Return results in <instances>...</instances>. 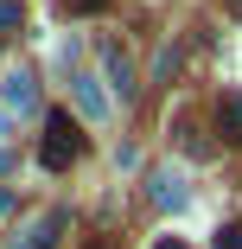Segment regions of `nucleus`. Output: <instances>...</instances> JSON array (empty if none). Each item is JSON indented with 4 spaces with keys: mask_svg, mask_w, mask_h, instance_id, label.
<instances>
[{
    "mask_svg": "<svg viewBox=\"0 0 242 249\" xmlns=\"http://www.w3.org/2000/svg\"><path fill=\"white\" fill-rule=\"evenodd\" d=\"M77 154H83L77 122H70V115H51V122H45V141H38V160H45V166H70Z\"/></svg>",
    "mask_w": 242,
    "mask_h": 249,
    "instance_id": "obj_1",
    "label": "nucleus"
},
{
    "mask_svg": "<svg viewBox=\"0 0 242 249\" xmlns=\"http://www.w3.org/2000/svg\"><path fill=\"white\" fill-rule=\"evenodd\" d=\"M217 134L242 141V96H223V103H217Z\"/></svg>",
    "mask_w": 242,
    "mask_h": 249,
    "instance_id": "obj_2",
    "label": "nucleus"
},
{
    "mask_svg": "<svg viewBox=\"0 0 242 249\" xmlns=\"http://www.w3.org/2000/svg\"><path fill=\"white\" fill-rule=\"evenodd\" d=\"M153 205H166V211L185 205V179H178V173H160V179H153Z\"/></svg>",
    "mask_w": 242,
    "mask_h": 249,
    "instance_id": "obj_3",
    "label": "nucleus"
},
{
    "mask_svg": "<svg viewBox=\"0 0 242 249\" xmlns=\"http://www.w3.org/2000/svg\"><path fill=\"white\" fill-rule=\"evenodd\" d=\"M102 58H109V77H115V89H121V96H134V64H128V58L115 52V45H109Z\"/></svg>",
    "mask_w": 242,
    "mask_h": 249,
    "instance_id": "obj_4",
    "label": "nucleus"
},
{
    "mask_svg": "<svg viewBox=\"0 0 242 249\" xmlns=\"http://www.w3.org/2000/svg\"><path fill=\"white\" fill-rule=\"evenodd\" d=\"M77 96H83V109H96V115L109 109V103H102V89H96V77H83V83H77Z\"/></svg>",
    "mask_w": 242,
    "mask_h": 249,
    "instance_id": "obj_5",
    "label": "nucleus"
},
{
    "mask_svg": "<svg viewBox=\"0 0 242 249\" xmlns=\"http://www.w3.org/2000/svg\"><path fill=\"white\" fill-rule=\"evenodd\" d=\"M7 96L26 109V103H32V77H26V71H19V77H7Z\"/></svg>",
    "mask_w": 242,
    "mask_h": 249,
    "instance_id": "obj_6",
    "label": "nucleus"
},
{
    "mask_svg": "<svg viewBox=\"0 0 242 249\" xmlns=\"http://www.w3.org/2000/svg\"><path fill=\"white\" fill-rule=\"evenodd\" d=\"M7 26H19V7H13V0H0V32H7Z\"/></svg>",
    "mask_w": 242,
    "mask_h": 249,
    "instance_id": "obj_7",
    "label": "nucleus"
},
{
    "mask_svg": "<svg viewBox=\"0 0 242 249\" xmlns=\"http://www.w3.org/2000/svg\"><path fill=\"white\" fill-rule=\"evenodd\" d=\"M217 249H242V230H217Z\"/></svg>",
    "mask_w": 242,
    "mask_h": 249,
    "instance_id": "obj_8",
    "label": "nucleus"
},
{
    "mask_svg": "<svg viewBox=\"0 0 242 249\" xmlns=\"http://www.w3.org/2000/svg\"><path fill=\"white\" fill-rule=\"evenodd\" d=\"M70 13H96V7H109V0H64Z\"/></svg>",
    "mask_w": 242,
    "mask_h": 249,
    "instance_id": "obj_9",
    "label": "nucleus"
},
{
    "mask_svg": "<svg viewBox=\"0 0 242 249\" xmlns=\"http://www.w3.org/2000/svg\"><path fill=\"white\" fill-rule=\"evenodd\" d=\"M89 249H115V243H109V236H96V243H89Z\"/></svg>",
    "mask_w": 242,
    "mask_h": 249,
    "instance_id": "obj_10",
    "label": "nucleus"
},
{
    "mask_svg": "<svg viewBox=\"0 0 242 249\" xmlns=\"http://www.w3.org/2000/svg\"><path fill=\"white\" fill-rule=\"evenodd\" d=\"M160 249H185V243H178V236H166V243H160Z\"/></svg>",
    "mask_w": 242,
    "mask_h": 249,
    "instance_id": "obj_11",
    "label": "nucleus"
},
{
    "mask_svg": "<svg viewBox=\"0 0 242 249\" xmlns=\"http://www.w3.org/2000/svg\"><path fill=\"white\" fill-rule=\"evenodd\" d=\"M229 7H236V13H242V0H229Z\"/></svg>",
    "mask_w": 242,
    "mask_h": 249,
    "instance_id": "obj_12",
    "label": "nucleus"
}]
</instances>
